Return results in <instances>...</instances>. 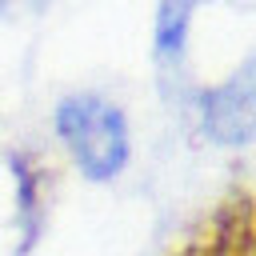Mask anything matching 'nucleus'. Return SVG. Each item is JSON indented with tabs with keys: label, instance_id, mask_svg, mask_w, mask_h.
<instances>
[{
	"label": "nucleus",
	"instance_id": "nucleus-4",
	"mask_svg": "<svg viewBox=\"0 0 256 256\" xmlns=\"http://www.w3.org/2000/svg\"><path fill=\"white\" fill-rule=\"evenodd\" d=\"M192 8H196V0H160V20H156V52H160L164 60L180 56Z\"/></svg>",
	"mask_w": 256,
	"mask_h": 256
},
{
	"label": "nucleus",
	"instance_id": "nucleus-1",
	"mask_svg": "<svg viewBox=\"0 0 256 256\" xmlns=\"http://www.w3.org/2000/svg\"><path fill=\"white\" fill-rule=\"evenodd\" d=\"M56 136L88 180H112L128 164V120L112 100L96 92H76L60 100Z\"/></svg>",
	"mask_w": 256,
	"mask_h": 256
},
{
	"label": "nucleus",
	"instance_id": "nucleus-2",
	"mask_svg": "<svg viewBox=\"0 0 256 256\" xmlns=\"http://www.w3.org/2000/svg\"><path fill=\"white\" fill-rule=\"evenodd\" d=\"M168 256H256V188H240L212 204Z\"/></svg>",
	"mask_w": 256,
	"mask_h": 256
},
{
	"label": "nucleus",
	"instance_id": "nucleus-3",
	"mask_svg": "<svg viewBox=\"0 0 256 256\" xmlns=\"http://www.w3.org/2000/svg\"><path fill=\"white\" fill-rule=\"evenodd\" d=\"M200 116L204 132L224 148L256 140V64H244L224 84L208 88L200 100Z\"/></svg>",
	"mask_w": 256,
	"mask_h": 256
}]
</instances>
